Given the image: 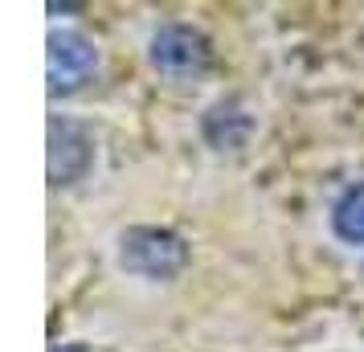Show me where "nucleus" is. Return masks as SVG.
<instances>
[{"label": "nucleus", "mask_w": 364, "mask_h": 352, "mask_svg": "<svg viewBox=\"0 0 364 352\" xmlns=\"http://www.w3.org/2000/svg\"><path fill=\"white\" fill-rule=\"evenodd\" d=\"M119 267L139 274V279L164 283V279H176L188 267V246H184V238L176 230L132 225V230L119 234Z\"/></svg>", "instance_id": "f257e3e1"}, {"label": "nucleus", "mask_w": 364, "mask_h": 352, "mask_svg": "<svg viewBox=\"0 0 364 352\" xmlns=\"http://www.w3.org/2000/svg\"><path fill=\"white\" fill-rule=\"evenodd\" d=\"M148 58L151 66L160 74H168V78H197L213 62V46H209V37L200 29L184 25V21H168V25H160L151 33Z\"/></svg>", "instance_id": "f03ea898"}, {"label": "nucleus", "mask_w": 364, "mask_h": 352, "mask_svg": "<svg viewBox=\"0 0 364 352\" xmlns=\"http://www.w3.org/2000/svg\"><path fill=\"white\" fill-rule=\"evenodd\" d=\"M46 78H50L53 95H70L78 86L90 82V74L99 70V50L95 41L82 37L78 29H53L46 41Z\"/></svg>", "instance_id": "7ed1b4c3"}, {"label": "nucleus", "mask_w": 364, "mask_h": 352, "mask_svg": "<svg viewBox=\"0 0 364 352\" xmlns=\"http://www.w3.org/2000/svg\"><path fill=\"white\" fill-rule=\"evenodd\" d=\"M95 160V144H90V135L78 127V123H50V181L53 185H74V181H82L86 168Z\"/></svg>", "instance_id": "20e7f679"}, {"label": "nucleus", "mask_w": 364, "mask_h": 352, "mask_svg": "<svg viewBox=\"0 0 364 352\" xmlns=\"http://www.w3.org/2000/svg\"><path fill=\"white\" fill-rule=\"evenodd\" d=\"M250 135V115L237 107V102H217L209 107V115H205V139L213 144V148H242V139Z\"/></svg>", "instance_id": "39448f33"}, {"label": "nucleus", "mask_w": 364, "mask_h": 352, "mask_svg": "<svg viewBox=\"0 0 364 352\" xmlns=\"http://www.w3.org/2000/svg\"><path fill=\"white\" fill-rule=\"evenodd\" d=\"M331 230L348 246H364V181L336 197V205H331Z\"/></svg>", "instance_id": "423d86ee"}]
</instances>
